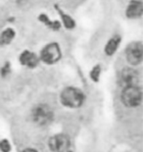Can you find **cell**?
I'll return each instance as SVG.
<instances>
[{"mask_svg":"<svg viewBox=\"0 0 143 152\" xmlns=\"http://www.w3.org/2000/svg\"><path fill=\"white\" fill-rule=\"evenodd\" d=\"M60 99L62 104L68 108H79L83 104L84 94L80 89L70 86L62 91Z\"/></svg>","mask_w":143,"mask_h":152,"instance_id":"obj_1","label":"cell"},{"mask_svg":"<svg viewBox=\"0 0 143 152\" xmlns=\"http://www.w3.org/2000/svg\"><path fill=\"white\" fill-rule=\"evenodd\" d=\"M142 91L141 88L137 86H125L122 92V101L126 107H137L141 103Z\"/></svg>","mask_w":143,"mask_h":152,"instance_id":"obj_2","label":"cell"},{"mask_svg":"<svg viewBox=\"0 0 143 152\" xmlns=\"http://www.w3.org/2000/svg\"><path fill=\"white\" fill-rule=\"evenodd\" d=\"M32 120L39 126H45L50 124L53 120L52 109L46 104H39L32 109Z\"/></svg>","mask_w":143,"mask_h":152,"instance_id":"obj_3","label":"cell"},{"mask_svg":"<svg viewBox=\"0 0 143 152\" xmlns=\"http://www.w3.org/2000/svg\"><path fill=\"white\" fill-rule=\"evenodd\" d=\"M125 57L129 64L135 66L139 65L143 59V46L142 43L139 41L132 42L126 47L125 49Z\"/></svg>","mask_w":143,"mask_h":152,"instance_id":"obj_4","label":"cell"},{"mask_svg":"<svg viewBox=\"0 0 143 152\" xmlns=\"http://www.w3.org/2000/svg\"><path fill=\"white\" fill-rule=\"evenodd\" d=\"M41 60L46 64H54L61 58V49L57 43H49L42 49L40 53Z\"/></svg>","mask_w":143,"mask_h":152,"instance_id":"obj_5","label":"cell"},{"mask_svg":"<svg viewBox=\"0 0 143 152\" xmlns=\"http://www.w3.org/2000/svg\"><path fill=\"white\" fill-rule=\"evenodd\" d=\"M70 145V140L67 135L65 134H56L53 135L49 141H48V146L53 152H65Z\"/></svg>","mask_w":143,"mask_h":152,"instance_id":"obj_6","label":"cell"},{"mask_svg":"<svg viewBox=\"0 0 143 152\" xmlns=\"http://www.w3.org/2000/svg\"><path fill=\"white\" fill-rule=\"evenodd\" d=\"M121 80L125 86H137L139 80V75L137 71L132 68H123L121 72Z\"/></svg>","mask_w":143,"mask_h":152,"instance_id":"obj_7","label":"cell"},{"mask_svg":"<svg viewBox=\"0 0 143 152\" xmlns=\"http://www.w3.org/2000/svg\"><path fill=\"white\" fill-rule=\"evenodd\" d=\"M143 12V5L142 2L139 0H132L128 4V8H126L125 14L126 17L131 19H135L141 17Z\"/></svg>","mask_w":143,"mask_h":152,"instance_id":"obj_8","label":"cell"},{"mask_svg":"<svg viewBox=\"0 0 143 152\" xmlns=\"http://www.w3.org/2000/svg\"><path fill=\"white\" fill-rule=\"evenodd\" d=\"M20 61L24 66L34 68L38 63V57L30 51H24L20 56Z\"/></svg>","mask_w":143,"mask_h":152,"instance_id":"obj_9","label":"cell"},{"mask_svg":"<svg viewBox=\"0 0 143 152\" xmlns=\"http://www.w3.org/2000/svg\"><path fill=\"white\" fill-rule=\"evenodd\" d=\"M120 43H121V37L119 35H115V37H111L105 46V53L108 56L113 55L117 51V49H118Z\"/></svg>","mask_w":143,"mask_h":152,"instance_id":"obj_10","label":"cell"},{"mask_svg":"<svg viewBox=\"0 0 143 152\" xmlns=\"http://www.w3.org/2000/svg\"><path fill=\"white\" fill-rule=\"evenodd\" d=\"M15 37V31L12 28H7L4 31H2V34H0V44L4 45L10 43L13 40V38Z\"/></svg>","mask_w":143,"mask_h":152,"instance_id":"obj_11","label":"cell"},{"mask_svg":"<svg viewBox=\"0 0 143 152\" xmlns=\"http://www.w3.org/2000/svg\"><path fill=\"white\" fill-rule=\"evenodd\" d=\"M39 20L42 23H44V24L46 25V26H48L49 28H53V30H58V28H60V24H59V23H58V22H52V21H50L46 15H43V14L40 15L39 16Z\"/></svg>","mask_w":143,"mask_h":152,"instance_id":"obj_12","label":"cell"},{"mask_svg":"<svg viewBox=\"0 0 143 152\" xmlns=\"http://www.w3.org/2000/svg\"><path fill=\"white\" fill-rule=\"evenodd\" d=\"M58 11H59L61 17H62V20H63V23L65 25V27H66L67 28H73L74 27V21L72 19L70 16L66 15L65 13H63L61 10H59L58 9Z\"/></svg>","mask_w":143,"mask_h":152,"instance_id":"obj_13","label":"cell"},{"mask_svg":"<svg viewBox=\"0 0 143 152\" xmlns=\"http://www.w3.org/2000/svg\"><path fill=\"white\" fill-rule=\"evenodd\" d=\"M100 73H101V69H100V66H95L92 69L91 73H90V77L91 79L94 80V82H97L99 80V77H100Z\"/></svg>","mask_w":143,"mask_h":152,"instance_id":"obj_14","label":"cell"},{"mask_svg":"<svg viewBox=\"0 0 143 152\" xmlns=\"http://www.w3.org/2000/svg\"><path fill=\"white\" fill-rule=\"evenodd\" d=\"M0 150L1 152H10L11 151V144L9 143L7 140H0Z\"/></svg>","mask_w":143,"mask_h":152,"instance_id":"obj_15","label":"cell"},{"mask_svg":"<svg viewBox=\"0 0 143 152\" xmlns=\"http://www.w3.org/2000/svg\"><path fill=\"white\" fill-rule=\"evenodd\" d=\"M9 71H10V66H9V64H5V65L1 68V76L5 77L9 73Z\"/></svg>","mask_w":143,"mask_h":152,"instance_id":"obj_16","label":"cell"},{"mask_svg":"<svg viewBox=\"0 0 143 152\" xmlns=\"http://www.w3.org/2000/svg\"><path fill=\"white\" fill-rule=\"evenodd\" d=\"M22 152H37V151L34 149V148H26V149H24Z\"/></svg>","mask_w":143,"mask_h":152,"instance_id":"obj_17","label":"cell"},{"mask_svg":"<svg viewBox=\"0 0 143 152\" xmlns=\"http://www.w3.org/2000/svg\"><path fill=\"white\" fill-rule=\"evenodd\" d=\"M69 152H72V151H69Z\"/></svg>","mask_w":143,"mask_h":152,"instance_id":"obj_18","label":"cell"}]
</instances>
